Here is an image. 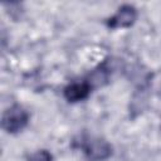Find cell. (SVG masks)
I'll use <instances>...</instances> for the list:
<instances>
[{
  "label": "cell",
  "instance_id": "cell-1",
  "mask_svg": "<svg viewBox=\"0 0 161 161\" xmlns=\"http://www.w3.org/2000/svg\"><path fill=\"white\" fill-rule=\"evenodd\" d=\"M28 119H29V114L23 107L13 106L3 113L1 126L6 132L15 133L21 131L26 126Z\"/></svg>",
  "mask_w": 161,
  "mask_h": 161
},
{
  "label": "cell",
  "instance_id": "cell-2",
  "mask_svg": "<svg viewBox=\"0 0 161 161\" xmlns=\"http://www.w3.org/2000/svg\"><path fill=\"white\" fill-rule=\"evenodd\" d=\"M84 155L88 161H103L112 153L111 145L99 137H92L84 143Z\"/></svg>",
  "mask_w": 161,
  "mask_h": 161
},
{
  "label": "cell",
  "instance_id": "cell-3",
  "mask_svg": "<svg viewBox=\"0 0 161 161\" xmlns=\"http://www.w3.org/2000/svg\"><path fill=\"white\" fill-rule=\"evenodd\" d=\"M136 20V9L131 5H123L109 19L108 25L111 28H128Z\"/></svg>",
  "mask_w": 161,
  "mask_h": 161
},
{
  "label": "cell",
  "instance_id": "cell-4",
  "mask_svg": "<svg viewBox=\"0 0 161 161\" xmlns=\"http://www.w3.org/2000/svg\"><path fill=\"white\" fill-rule=\"evenodd\" d=\"M91 92V86L88 82H77L72 83L64 89V97L69 102H79L88 97Z\"/></svg>",
  "mask_w": 161,
  "mask_h": 161
},
{
  "label": "cell",
  "instance_id": "cell-5",
  "mask_svg": "<svg viewBox=\"0 0 161 161\" xmlns=\"http://www.w3.org/2000/svg\"><path fill=\"white\" fill-rule=\"evenodd\" d=\"M106 80H107V72L101 68V69L94 70V72L91 74L88 84L91 86V88H92V86L99 87V86H103V84L106 83Z\"/></svg>",
  "mask_w": 161,
  "mask_h": 161
},
{
  "label": "cell",
  "instance_id": "cell-6",
  "mask_svg": "<svg viewBox=\"0 0 161 161\" xmlns=\"http://www.w3.org/2000/svg\"><path fill=\"white\" fill-rule=\"evenodd\" d=\"M52 160H53V157H52L50 152H48L47 150L35 151L28 157V161H52Z\"/></svg>",
  "mask_w": 161,
  "mask_h": 161
}]
</instances>
